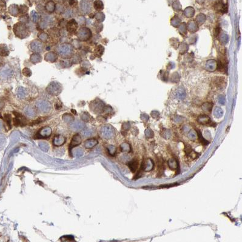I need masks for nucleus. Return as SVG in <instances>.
I'll list each match as a JSON object with an SVG mask.
<instances>
[{
	"instance_id": "39448f33",
	"label": "nucleus",
	"mask_w": 242,
	"mask_h": 242,
	"mask_svg": "<svg viewBox=\"0 0 242 242\" xmlns=\"http://www.w3.org/2000/svg\"><path fill=\"white\" fill-rule=\"evenodd\" d=\"M36 106L37 109L42 113H47V112H50L52 108L50 103L44 100H38L36 103Z\"/></svg>"
},
{
	"instance_id": "f8f14e48",
	"label": "nucleus",
	"mask_w": 242,
	"mask_h": 242,
	"mask_svg": "<svg viewBox=\"0 0 242 242\" xmlns=\"http://www.w3.org/2000/svg\"><path fill=\"white\" fill-rule=\"evenodd\" d=\"M66 28L68 32L72 33L76 31L78 28H79V25H78V23L75 20L72 19L67 23Z\"/></svg>"
},
{
	"instance_id": "9b49d317",
	"label": "nucleus",
	"mask_w": 242,
	"mask_h": 242,
	"mask_svg": "<svg viewBox=\"0 0 242 242\" xmlns=\"http://www.w3.org/2000/svg\"><path fill=\"white\" fill-rule=\"evenodd\" d=\"M80 7L84 13L88 14L91 10V4L87 0H83L80 3Z\"/></svg>"
},
{
	"instance_id": "c9c22d12",
	"label": "nucleus",
	"mask_w": 242,
	"mask_h": 242,
	"mask_svg": "<svg viewBox=\"0 0 242 242\" xmlns=\"http://www.w3.org/2000/svg\"><path fill=\"white\" fill-rule=\"evenodd\" d=\"M0 107H1V101H0Z\"/></svg>"
},
{
	"instance_id": "b1692460",
	"label": "nucleus",
	"mask_w": 242,
	"mask_h": 242,
	"mask_svg": "<svg viewBox=\"0 0 242 242\" xmlns=\"http://www.w3.org/2000/svg\"><path fill=\"white\" fill-rule=\"evenodd\" d=\"M94 7L97 11H101L103 8V4L100 0H96L94 2Z\"/></svg>"
},
{
	"instance_id": "72a5a7b5",
	"label": "nucleus",
	"mask_w": 242,
	"mask_h": 242,
	"mask_svg": "<svg viewBox=\"0 0 242 242\" xmlns=\"http://www.w3.org/2000/svg\"><path fill=\"white\" fill-rule=\"evenodd\" d=\"M76 3H77L76 0H69V4H70L71 6H75V4L76 5Z\"/></svg>"
},
{
	"instance_id": "4be33fe9",
	"label": "nucleus",
	"mask_w": 242,
	"mask_h": 242,
	"mask_svg": "<svg viewBox=\"0 0 242 242\" xmlns=\"http://www.w3.org/2000/svg\"><path fill=\"white\" fill-rule=\"evenodd\" d=\"M46 8L49 12H53L55 9V4L54 2L50 1L46 4Z\"/></svg>"
},
{
	"instance_id": "c85d7f7f",
	"label": "nucleus",
	"mask_w": 242,
	"mask_h": 242,
	"mask_svg": "<svg viewBox=\"0 0 242 242\" xmlns=\"http://www.w3.org/2000/svg\"><path fill=\"white\" fill-rule=\"evenodd\" d=\"M4 118L5 121L7 123V125L9 127V129L11 128V117L10 115L6 114L4 115Z\"/></svg>"
},
{
	"instance_id": "9d476101",
	"label": "nucleus",
	"mask_w": 242,
	"mask_h": 242,
	"mask_svg": "<svg viewBox=\"0 0 242 242\" xmlns=\"http://www.w3.org/2000/svg\"><path fill=\"white\" fill-rule=\"evenodd\" d=\"M52 133V129L50 127L46 126L42 128L41 130L39 131L38 134V138H47L49 137Z\"/></svg>"
},
{
	"instance_id": "f3484780",
	"label": "nucleus",
	"mask_w": 242,
	"mask_h": 242,
	"mask_svg": "<svg viewBox=\"0 0 242 242\" xmlns=\"http://www.w3.org/2000/svg\"><path fill=\"white\" fill-rule=\"evenodd\" d=\"M16 96L18 97V98H20V99H23L25 97H26V95H27V90L25 88H24V87H21V86H20L16 89Z\"/></svg>"
},
{
	"instance_id": "20e7f679",
	"label": "nucleus",
	"mask_w": 242,
	"mask_h": 242,
	"mask_svg": "<svg viewBox=\"0 0 242 242\" xmlns=\"http://www.w3.org/2000/svg\"><path fill=\"white\" fill-rule=\"evenodd\" d=\"M92 37V32L88 28L83 27L79 29L77 33V37L82 41H88Z\"/></svg>"
},
{
	"instance_id": "a211bd4d",
	"label": "nucleus",
	"mask_w": 242,
	"mask_h": 242,
	"mask_svg": "<svg viewBox=\"0 0 242 242\" xmlns=\"http://www.w3.org/2000/svg\"><path fill=\"white\" fill-rule=\"evenodd\" d=\"M98 144V141L96 139H89L86 141L84 146L86 149H92Z\"/></svg>"
},
{
	"instance_id": "cd10ccee",
	"label": "nucleus",
	"mask_w": 242,
	"mask_h": 242,
	"mask_svg": "<svg viewBox=\"0 0 242 242\" xmlns=\"http://www.w3.org/2000/svg\"><path fill=\"white\" fill-rule=\"evenodd\" d=\"M31 17H32V20L34 23H37L38 20H39V15L35 11H32L31 12Z\"/></svg>"
},
{
	"instance_id": "473e14b6",
	"label": "nucleus",
	"mask_w": 242,
	"mask_h": 242,
	"mask_svg": "<svg viewBox=\"0 0 242 242\" xmlns=\"http://www.w3.org/2000/svg\"><path fill=\"white\" fill-rule=\"evenodd\" d=\"M198 139L200 140V141L201 142H202L203 144H205L206 143H207V142H206V140H205L204 138H203V137H202V134H200V132L198 133Z\"/></svg>"
},
{
	"instance_id": "aec40b11",
	"label": "nucleus",
	"mask_w": 242,
	"mask_h": 242,
	"mask_svg": "<svg viewBox=\"0 0 242 242\" xmlns=\"http://www.w3.org/2000/svg\"><path fill=\"white\" fill-rule=\"evenodd\" d=\"M38 146L44 152H47L49 149V146L48 143L45 142H40L38 143Z\"/></svg>"
},
{
	"instance_id": "393cba45",
	"label": "nucleus",
	"mask_w": 242,
	"mask_h": 242,
	"mask_svg": "<svg viewBox=\"0 0 242 242\" xmlns=\"http://www.w3.org/2000/svg\"><path fill=\"white\" fill-rule=\"evenodd\" d=\"M6 139L5 136L2 134H0V150L3 149L6 144Z\"/></svg>"
},
{
	"instance_id": "5701e85b",
	"label": "nucleus",
	"mask_w": 242,
	"mask_h": 242,
	"mask_svg": "<svg viewBox=\"0 0 242 242\" xmlns=\"http://www.w3.org/2000/svg\"><path fill=\"white\" fill-rule=\"evenodd\" d=\"M63 119L66 123H72L74 122V118L72 115L69 114H66L63 116Z\"/></svg>"
},
{
	"instance_id": "f03ea898",
	"label": "nucleus",
	"mask_w": 242,
	"mask_h": 242,
	"mask_svg": "<svg viewBox=\"0 0 242 242\" xmlns=\"http://www.w3.org/2000/svg\"><path fill=\"white\" fill-rule=\"evenodd\" d=\"M13 31L15 35L20 38H26L30 35V32L26 25L21 22H19L14 25Z\"/></svg>"
},
{
	"instance_id": "dca6fc26",
	"label": "nucleus",
	"mask_w": 242,
	"mask_h": 242,
	"mask_svg": "<svg viewBox=\"0 0 242 242\" xmlns=\"http://www.w3.org/2000/svg\"><path fill=\"white\" fill-rule=\"evenodd\" d=\"M81 143V138L80 136V135H79V134L75 135L73 137L72 139L71 140V144H70V148L72 149V148H74V147L77 146H79V144H80Z\"/></svg>"
},
{
	"instance_id": "1a4fd4ad",
	"label": "nucleus",
	"mask_w": 242,
	"mask_h": 242,
	"mask_svg": "<svg viewBox=\"0 0 242 242\" xmlns=\"http://www.w3.org/2000/svg\"><path fill=\"white\" fill-rule=\"evenodd\" d=\"M85 127V124L81 121H75L73 122L71 124V128L74 131H80L83 130Z\"/></svg>"
},
{
	"instance_id": "f704fd0d",
	"label": "nucleus",
	"mask_w": 242,
	"mask_h": 242,
	"mask_svg": "<svg viewBox=\"0 0 242 242\" xmlns=\"http://www.w3.org/2000/svg\"><path fill=\"white\" fill-rule=\"evenodd\" d=\"M3 128V123L2 121L0 120V131L2 130Z\"/></svg>"
},
{
	"instance_id": "f257e3e1",
	"label": "nucleus",
	"mask_w": 242,
	"mask_h": 242,
	"mask_svg": "<svg viewBox=\"0 0 242 242\" xmlns=\"http://www.w3.org/2000/svg\"><path fill=\"white\" fill-rule=\"evenodd\" d=\"M57 50L59 55L63 58H69L74 54V48L69 43H63L60 45Z\"/></svg>"
},
{
	"instance_id": "c756f323",
	"label": "nucleus",
	"mask_w": 242,
	"mask_h": 242,
	"mask_svg": "<svg viewBox=\"0 0 242 242\" xmlns=\"http://www.w3.org/2000/svg\"><path fill=\"white\" fill-rule=\"evenodd\" d=\"M92 133H93V131L92 129H86V130L83 132V134L84 137H89L92 135Z\"/></svg>"
},
{
	"instance_id": "4468645a",
	"label": "nucleus",
	"mask_w": 242,
	"mask_h": 242,
	"mask_svg": "<svg viewBox=\"0 0 242 242\" xmlns=\"http://www.w3.org/2000/svg\"><path fill=\"white\" fill-rule=\"evenodd\" d=\"M0 75L4 79H8L13 75V71L9 67H4L0 72Z\"/></svg>"
},
{
	"instance_id": "2eb2a0df",
	"label": "nucleus",
	"mask_w": 242,
	"mask_h": 242,
	"mask_svg": "<svg viewBox=\"0 0 242 242\" xmlns=\"http://www.w3.org/2000/svg\"><path fill=\"white\" fill-rule=\"evenodd\" d=\"M24 112L25 114L30 118L35 117L37 115L36 110L30 106H27L26 107H25V108L24 109Z\"/></svg>"
},
{
	"instance_id": "7c9ffc66",
	"label": "nucleus",
	"mask_w": 242,
	"mask_h": 242,
	"mask_svg": "<svg viewBox=\"0 0 242 242\" xmlns=\"http://www.w3.org/2000/svg\"><path fill=\"white\" fill-rule=\"evenodd\" d=\"M82 119L83 120H84V122H89V120H90V115L88 114V113H84L82 115Z\"/></svg>"
},
{
	"instance_id": "bb28decb",
	"label": "nucleus",
	"mask_w": 242,
	"mask_h": 242,
	"mask_svg": "<svg viewBox=\"0 0 242 242\" xmlns=\"http://www.w3.org/2000/svg\"><path fill=\"white\" fill-rule=\"evenodd\" d=\"M169 166L171 168H172V166H174V169H175L178 166V161L175 160L174 159H172L169 161Z\"/></svg>"
},
{
	"instance_id": "6e6552de",
	"label": "nucleus",
	"mask_w": 242,
	"mask_h": 242,
	"mask_svg": "<svg viewBox=\"0 0 242 242\" xmlns=\"http://www.w3.org/2000/svg\"><path fill=\"white\" fill-rule=\"evenodd\" d=\"M30 49L32 51L35 53H40L43 50V45L42 43L37 40H34L31 42L30 45Z\"/></svg>"
},
{
	"instance_id": "423d86ee",
	"label": "nucleus",
	"mask_w": 242,
	"mask_h": 242,
	"mask_svg": "<svg viewBox=\"0 0 242 242\" xmlns=\"http://www.w3.org/2000/svg\"><path fill=\"white\" fill-rule=\"evenodd\" d=\"M100 132L103 138H106V139H109V138L114 137L115 130L110 125H105L102 127Z\"/></svg>"
},
{
	"instance_id": "a878e982",
	"label": "nucleus",
	"mask_w": 242,
	"mask_h": 242,
	"mask_svg": "<svg viewBox=\"0 0 242 242\" xmlns=\"http://www.w3.org/2000/svg\"><path fill=\"white\" fill-rule=\"evenodd\" d=\"M74 155H75V157H82L83 155L84 152H83V151L82 149H81V148H77V149H76L74 151Z\"/></svg>"
},
{
	"instance_id": "2f4dec72",
	"label": "nucleus",
	"mask_w": 242,
	"mask_h": 242,
	"mask_svg": "<svg viewBox=\"0 0 242 242\" xmlns=\"http://www.w3.org/2000/svg\"><path fill=\"white\" fill-rule=\"evenodd\" d=\"M108 151H109V152L111 154V155H113L115 153V147H114L113 146H109L108 148Z\"/></svg>"
},
{
	"instance_id": "ddd939ff",
	"label": "nucleus",
	"mask_w": 242,
	"mask_h": 242,
	"mask_svg": "<svg viewBox=\"0 0 242 242\" xmlns=\"http://www.w3.org/2000/svg\"><path fill=\"white\" fill-rule=\"evenodd\" d=\"M66 142V138L63 135L55 136L53 140V144L55 146H61Z\"/></svg>"
},
{
	"instance_id": "6ab92c4d",
	"label": "nucleus",
	"mask_w": 242,
	"mask_h": 242,
	"mask_svg": "<svg viewBox=\"0 0 242 242\" xmlns=\"http://www.w3.org/2000/svg\"><path fill=\"white\" fill-rule=\"evenodd\" d=\"M56 59H57V57L54 52L48 53L45 55V59L46 61H49V62H54Z\"/></svg>"
},
{
	"instance_id": "0eeeda50",
	"label": "nucleus",
	"mask_w": 242,
	"mask_h": 242,
	"mask_svg": "<svg viewBox=\"0 0 242 242\" xmlns=\"http://www.w3.org/2000/svg\"><path fill=\"white\" fill-rule=\"evenodd\" d=\"M90 109L92 110V111L94 112V113H100L103 109V103L101 101H97L96 100H95L94 101H92L90 104Z\"/></svg>"
},
{
	"instance_id": "412c9836",
	"label": "nucleus",
	"mask_w": 242,
	"mask_h": 242,
	"mask_svg": "<svg viewBox=\"0 0 242 242\" xmlns=\"http://www.w3.org/2000/svg\"><path fill=\"white\" fill-rule=\"evenodd\" d=\"M129 167L132 172H135L137 171L138 167V161L135 160L131 161L129 163Z\"/></svg>"
},
{
	"instance_id": "7ed1b4c3",
	"label": "nucleus",
	"mask_w": 242,
	"mask_h": 242,
	"mask_svg": "<svg viewBox=\"0 0 242 242\" xmlns=\"http://www.w3.org/2000/svg\"><path fill=\"white\" fill-rule=\"evenodd\" d=\"M46 91L52 96H57L62 91V85L56 81L52 82L48 85Z\"/></svg>"
}]
</instances>
